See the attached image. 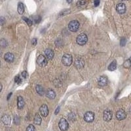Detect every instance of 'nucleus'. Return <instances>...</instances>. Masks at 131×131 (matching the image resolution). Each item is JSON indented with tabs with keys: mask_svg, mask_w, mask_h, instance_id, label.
Segmentation results:
<instances>
[{
	"mask_svg": "<svg viewBox=\"0 0 131 131\" xmlns=\"http://www.w3.org/2000/svg\"><path fill=\"white\" fill-rule=\"evenodd\" d=\"M22 75H23V77L24 78H26L27 76H28V73H27V72H26V71H24V72L22 73Z\"/></svg>",
	"mask_w": 131,
	"mask_h": 131,
	"instance_id": "nucleus-29",
	"label": "nucleus"
},
{
	"mask_svg": "<svg viewBox=\"0 0 131 131\" xmlns=\"http://www.w3.org/2000/svg\"><path fill=\"white\" fill-rule=\"evenodd\" d=\"M58 127L62 131H66L69 128V124L65 119H61L58 123Z\"/></svg>",
	"mask_w": 131,
	"mask_h": 131,
	"instance_id": "nucleus-4",
	"label": "nucleus"
},
{
	"mask_svg": "<svg viewBox=\"0 0 131 131\" xmlns=\"http://www.w3.org/2000/svg\"><path fill=\"white\" fill-rule=\"evenodd\" d=\"M107 82H108V80H107V77L101 76L98 79V85L100 86H104L107 85Z\"/></svg>",
	"mask_w": 131,
	"mask_h": 131,
	"instance_id": "nucleus-11",
	"label": "nucleus"
},
{
	"mask_svg": "<svg viewBox=\"0 0 131 131\" xmlns=\"http://www.w3.org/2000/svg\"><path fill=\"white\" fill-rule=\"evenodd\" d=\"M117 12L119 14H124L126 12V5L124 3H119L116 6Z\"/></svg>",
	"mask_w": 131,
	"mask_h": 131,
	"instance_id": "nucleus-9",
	"label": "nucleus"
},
{
	"mask_svg": "<svg viewBox=\"0 0 131 131\" xmlns=\"http://www.w3.org/2000/svg\"><path fill=\"white\" fill-rule=\"evenodd\" d=\"M15 81L16 83H18V84H20L21 82H22V79H20V78L19 76H16L15 79Z\"/></svg>",
	"mask_w": 131,
	"mask_h": 131,
	"instance_id": "nucleus-25",
	"label": "nucleus"
},
{
	"mask_svg": "<svg viewBox=\"0 0 131 131\" xmlns=\"http://www.w3.org/2000/svg\"><path fill=\"white\" fill-rule=\"evenodd\" d=\"M79 23L76 20L70 21L68 24V29L71 31H77L79 30Z\"/></svg>",
	"mask_w": 131,
	"mask_h": 131,
	"instance_id": "nucleus-1",
	"label": "nucleus"
},
{
	"mask_svg": "<svg viewBox=\"0 0 131 131\" xmlns=\"http://www.w3.org/2000/svg\"><path fill=\"white\" fill-rule=\"evenodd\" d=\"M17 101H18V108L19 110L23 109V107L24 106V101L23 100V97L18 96V99H17Z\"/></svg>",
	"mask_w": 131,
	"mask_h": 131,
	"instance_id": "nucleus-16",
	"label": "nucleus"
},
{
	"mask_svg": "<svg viewBox=\"0 0 131 131\" xmlns=\"http://www.w3.org/2000/svg\"><path fill=\"white\" fill-rule=\"evenodd\" d=\"M39 112L43 117H47L49 114V109L46 104H43L39 108Z\"/></svg>",
	"mask_w": 131,
	"mask_h": 131,
	"instance_id": "nucleus-8",
	"label": "nucleus"
},
{
	"mask_svg": "<svg viewBox=\"0 0 131 131\" xmlns=\"http://www.w3.org/2000/svg\"><path fill=\"white\" fill-rule=\"evenodd\" d=\"M23 20L25 21L26 23L28 24V26H30L32 25V21H31V20L29 19V18H26V17H23Z\"/></svg>",
	"mask_w": 131,
	"mask_h": 131,
	"instance_id": "nucleus-22",
	"label": "nucleus"
},
{
	"mask_svg": "<svg viewBox=\"0 0 131 131\" xmlns=\"http://www.w3.org/2000/svg\"><path fill=\"white\" fill-rule=\"evenodd\" d=\"M37 39H36V38H34V39L31 40V44H32L33 45H36V44H37Z\"/></svg>",
	"mask_w": 131,
	"mask_h": 131,
	"instance_id": "nucleus-26",
	"label": "nucleus"
},
{
	"mask_svg": "<svg viewBox=\"0 0 131 131\" xmlns=\"http://www.w3.org/2000/svg\"><path fill=\"white\" fill-rule=\"evenodd\" d=\"M127 117V114L123 110H119L116 113V117L118 120H123Z\"/></svg>",
	"mask_w": 131,
	"mask_h": 131,
	"instance_id": "nucleus-10",
	"label": "nucleus"
},
{
	"mask_svg": "<svg viewBox=\"0 0 131 131\" xmlns=\"http://www.w3.org/2000/svg\"><path fill=\"white\" fill-rule=\"evenodd\" d=\"M36 91L40 96H43L44 93H45L44 89H43V88L41 85H37V86H36Z\"/></svg>",
	"mask_w": 131,
	"mask_h": 131,
	"instance_id": "nucleus-19",
	"label": "nucleus"
},
{
	"mask_svg": "<svg viewBox=\"0 0 131 131\" xmlns=\"http://www.w3.org/2000/svg\"><path fill=\"white\" fill-rule=\"evenodd\" d=\"M34 123L37 125H40L41 123V118L38 113H36L34 117Z\"/></svg>",
	"mask_w": 131,
	"mask_h": 131,
	"instance_id": "nucleus-17",
	"label": "nucleus"
},
{
	"mask_svg": "<svg viewBox=\"0 0 131 131\" xmlns=\"http://www.w3.org/2000/svg\"><path fill=\"white\" fill-rule=\"evenodd\" d=\"M24 11V5H23V3L21 2H19L18 4V13L22 15L23 14Z\"/></svg>",
	"mask_w": 131,
	"mask_h": 131,
	"instance_id": "nucleus-20",
	"label": "nucleus"
},
{
	"mask_svg": "<svg viewBox=\"0 0 131 131\" xmlns=\"http://www.w3.org/2000/svg\"><path fill=\"white\" fill-rule=\"evenodd\" d=\"M62 62L66 66H70L72 63V57L70 54H65L62 58Z\"/></svg>",
	"mask_w": 131,
	"mask_h": 131,
	"instance_id": "nucleus-2",
	"label": "nucleus"
},
{
	"mask_svg": "<svg viewBox=\"0 0 131 131\" xmlns=\"http://www.w3.org/2000/svg\"><path fill=\"white\" fill-rule=\"evenodd\" d=\"M112 117H113V113L110 110H106L104 112V114H103V118L104 119V121H110L112 120Z\"/></svg>",
	"mask_w": 131,
	"mask_h": 131,
	"instance_id": "nucleus-7",
	"label": "nucleus"
},
{
	"mask_svg": "<svg viewBox=\"0 0 131 131\" xmlns=\"http://www.w3.org/2000/svg\"><path fill=\"white\" fill-rule=\"evenodd\" d=\"M122 1H127V0H122Z\"/></svg>",
	"mask_w": 131,
	"mask_h": 131,
	"instance_id": "nucleus-34",
	"label": "nucleus"
},
{
	"mask_svg": "<svg viewBox=\"0 0 131 131\" xmlns=\"http://www.w3.org/2000/svg\"><path fill=\"white\" fill-rule=\"evenodd\" d=\"M117 68V62L115 60L112 62L108 67V70H110V71H114V70H116Z\"/></svg>",
	"mask_w": 131,
	"mask_h": 131,
	"instance_id": "nucleus-18",
	"label": "nucleus"
},
{
	"mask_svg": "<svg viewBox=\"0 0 131 131\" xmlns=\"http://www.w3.org/2000/svg\"><path fill=\"white\" fill-rule=\"evenodd\" d=\"M86 3V1L85 0H79V2L77 3V5L78 6H81V5H83Z\"/></svg>",
	"mask_w": 131,
	"mask_h": 131,
	"instance_id": "nucleus-24",
	"label": "nucleus"
},
{
	"mask_svg": "<svg viewBox=\"0 0 131 131\" xmlns=\"http://www.w3.org/2000/svg\"><path fill=\"white\" fill-rule=\"evenodd\" d=\"M12 95V93H10V94H9V95H8V96H7V100H9V98H10V96Z\"/></svg>",
	"mask_w": 131,
	"mask_h": 131,
	"instance_id": "nucleus-32",
	"label": "nucleus"
},
{
	"mask_svg": "<svg viewBox=\"0 0 131 131\" xmlns=\"http://www.w3.org/2000/svg\"><path fill=\"white\" fill-rule=\"evenodd\" d=\"M37 64L40 66H45L47 64V60L46 57L43 55H39L37 58Z\"/></svg>",
	"mask_w": 131,
	"mask_h": 131,
	"instance_id": "nucleus-6",
	"label": "nucleus"
},
{
	"mask_svg": "<svg viewBox=\"0 0 131 131\" xmlns=\"http://www.w3.org/2000/svg\"><path fill=\"white\" fill-rule=\"evenodd\" d=\"M59 110H60V107H57V110H56V112H55V114H57V113H58V112H59Z\"/></svg>",
	"mask_w": 131,
	"mask_h": 131,
	"instance_id": "nucleus-31",
	"label": "nucleus"
},
{
	"mask_svg": "<svg viewBox=\"0 0 131 131\" xmlns=\"http://www.w3.org/2000/svg\"><path fill=\"white\" fill-rule=\"evenodd\" d=\"M84 119L87 123H91L94 121V114L92 112H87L84 115Z\"/></svg>",
	"mask_w": 131,
	"mask_h": 131,
	"instance_id": "nucleus-5",
	"label": "nucleus"
},
{
	"mask_svg": "<svg viewBox=\"0 0 131 131\" xmlns=\"http://www.w3.org/2000/svg\"><path fill=\"white\" fill-rule=\"evenodd\" d=\"M67 2L68 3H71L72 2V0H67Z\"/></svg>",
	"mask_w": 131,
	"mask_h": 131,
	"instance_id": "nucleus-33",
	"label": "nucleus"
},
{
	"mask_svg": "<svg viewBox=\"0 0 131 131\" xmlns=\"http://www.w3.org/2000/svg\"><path fill=\"white\" fill-rule=\"evenodd\" d=\"M124 66H125V68H129L131 67V62H130V60L128 59V60L125 62V64H124Z\"/></svg>",
	"mask_w": 131,
	"mask_h": 131,
	"instance_id": "nucleus-23",
	"label": "nucleus"
},
{
	"mask_svg": "<svg viewBox=\"0 0 131 131\" xmlns=\"http://www.w3.org/2000/svg\"><path fill=\"white\" fill-rule=\"evenodd\" d=\"M5 22V18H3V17H1V24H2V25H3V24H4Z\"/></svg>",
	"mask_w": 131,
	"mask_h": 131,
	"instance_id": "nucleus-30",
	"label": "nucleus"
},
{
	"mask_svg": "<svg viewBox=\"0 0 131 131\" xmlns=\"http://www.w3.org/2000/svg\"><path fill=\"white\" fill-rule=\"evenodd\" d=\"M45 55H46L47 58L49 60L52 59V58H53V57H54L53 51L50 49H46L45 51Z\"/></svg>",
	"mask_w": 131,
	"mask_h": 131,
	"instance_id": "nucleus-14",
	"label": "nucleus"
},
{
	"mask_svg": "<svg viewBox=\"0 0 131 131\" xmlns=\"http://www.w3.org/2000/svg\"><path fill=\"white\" fill-rule=\"evenodd\" d=\"M46 95L50 99H54L56 96V94L54 91L52 89H48L46 92Z\"/></svg>",
	"mask_w": 131,
	"mask_h": 131,
	"instance_id": "nucleus-15",
	"label": "nucleus"
},
{
	"mask_svg": "<svg viewBox=\"0 0 131 131\" xmlns=\"http://www.w3.org/2000/svg\"><path fill=\"white\" fill-rule=\"evenodd\" d=\"M130 62H131V58H130Z\"/></svg>",
	"mask_w": 131,
	"mask_h": 131,
	"instance_id": "nucleus-35",
	"label": "nucleus"
},
{
	"mask_svg": "<svg viewBox=\"0 0 131 131\" xmlns=\"http://www.w3.org/2000/svg\"><path fill=\"white\" fill-rule=\"evenodd\" d=\"M2 121L5 125H9L11 122V118L9 115H4L2 116Z\"/></svg>",
	"mask_w": 131,
	"mask_h": 131,
	"instance_id": "nucleus-12",
	"label": "nucleus"
},
{
	"mask_svg": "<svg viewBox=\"0 0 131 131\" xmlns=\"http://www.w3.org/2000/svg\"><path fill=\"white\" fill-rule=\"evenodd\" d=\"M100 4V0H94V5L95 7H98Z\"/></svg>",
	"mask_w": 131,
	"mask_h": 131,
	"instance_id": "nucleus-27",
	"label": "nucleus"
},
{
	"mask_svg": "<svg viewBox=\"0 0 131 131\" xmlns=\"http://www.w3.org/2000/svg\"><path fill=\"white\" fill-rule=\"evenodd\" d=\"M76 41L79 45H84L87 41V36L85 34H81L77 37Z\"/></svg>",
	"mask_w": 131,
	"mask_h": 131,
	"instance_id": "nucleus-3",
	"label": "nucleus"
},
{
	"mask_svg": "<svg viewBox=\"0 0 131 131\" xmlns=\"http://www.w3.org/2000/svg\"><path fill=\"white\" fill-rule=\"evenodd\" d=\"M26 131H36V128L33 125H30L27 127Z\"/></svg>",
	"mask_w": 131,
	"mask_h": 131,
	"instance_id": "nucleus-21",
	"label": "nucleus"
},
{
	"mask_svg": "<svg viewBox=\"0 0 131 131\" xmlns=\"http://www.w3.org/2000/svg\"><path fill=\"white\" fill-rule=\"evenodd\" d=\"M4 58L5 60V61L8 62H13L14 59H15V57H14L12 53L7 52V53L5 54Z\"/></svg>",
	"mask_w": 131,
	"mask_h": 131,
	"instance_id": "nucleus-13",
	"label": "nucleus"
},
{
	"mask_svg": "<svg viewBox=\"0 0 131 131\" xmlns=\"http://www.w3.org/2000/svg\"><path fill=\"white\" fill-rule=\"evenodd\" d=\"M126 43V40H125V38H122L121 40V46H124Z\"/></svg>",
	"mask_w": 131,
	"mask_h": 131,
	"instance_id": "nucleus-28",
	"label": "nucleus"
}]
</instances>
